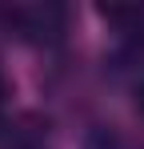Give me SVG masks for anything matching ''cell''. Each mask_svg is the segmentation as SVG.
I'll list each match as a JSON object with an SVG mask.
<instances>
[{
    "mask_svg": "<svg viewBox=\"0 0 144 149\" xmlns=\"http://www.w3.org/2000/svg\"><path fill=\"white\" fill-rule=\"evenodd\" d=\"M72 12L64 4H40V0H24V4H0V32L16 36L24 45H60L68 32Z\"/></svg>",
    "mask_w": 144,
    "mask_h": 149,
    "instance_id": "cell-1",
    "label": "cell"
},
{
    "mask_svg": "<svg viewBox=\"0 0 144 149\" xmlns=\"http://www.w3.org/2000/svg\"><path fill=\"white\" fill-rule=\"evenodd\" d=\"M0 149H52V129L40 113H16L0 129Z\"/></svg>",
    "mask_w": 144,
    "mask_h": 149,
    "instance_id": "cell-2",
    "label": "cell"
},
{
    "mask_svg": "<svg viewBox=\"0 0 144 149\" xmlns=\"http://www.w3.org/2000/svg\"><path fill=\"white\" fill-rule=\"evenodd\" d=\"M84 149H128V145H124V137L112 125H96L92 133L84 137Z\"/></svg>",
    "mask_w": 144,
    "mask_h": 149,
    "instance_id": "cell-3",
    "label": "cell"
},
{
    "mask_svg": "<svg viewBox=\"0 0 144 149\" xmlns=\"http://www.w3.org/2000/svg\"><path fill=\"white\" fill-rule=\"evenodd\" d=\"M8 93H12V85H8V77L0 69V129L8 125Z\"/></svg>",
    "mask_w": 144,
    "mask_h": 149,
    "instance_id": "cell-4",
    "label": "cell"
}]
</instances>
